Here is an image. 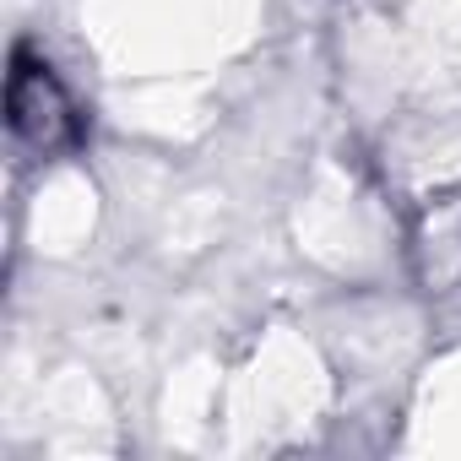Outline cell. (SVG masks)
I'll list each match as a JSON object with an SVG mask.
<instances>
[{
	"label": "cell",
	"mask_w": 461,
	"mask_h": 461,
	"mask_svg": "<svg viewBox=\"0 0 461 461\" xmlns=\"http://www.w3.org/2000/svg\"><path fill=\"white\" fill-rule=\"evenodd\" d=\"M12 131H17V141H28L44 158L82 141V114H77L71 93L28 50H17V60H12Z\"/></svg>",
	"instance_id": "6da1fadb"
}]
</instances>
